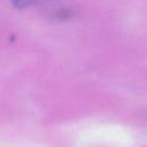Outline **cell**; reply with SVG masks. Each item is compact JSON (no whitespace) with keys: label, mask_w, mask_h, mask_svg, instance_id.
Here are the masks:
<instances>
[{"label":"cell","mask_w":147,"mask_h":147,"mask_svg":"<svg viewBox=\"0 0 147 147\" xmlns=\"http://www.w3.org/2000/svg\"><path fill=\"white\" fill-rule=\"evenodd\" d=\"M16 6L18 7H25V6H30V5H36V3H42V2H47L51 0H13Z\"/></svg>","instance_id":"6da1fadb"}]
</instances>
